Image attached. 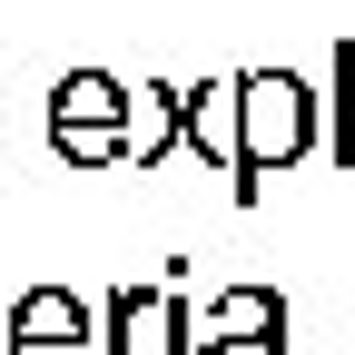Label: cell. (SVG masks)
<instances>
[{
  "mask_svg": "<svg viewBox=\"0 0 355 355\" xmlns=\"http://www.w3.org/2000/svg\"><path fill=\"white\" fill-rule=\"evenodd\" d=\"M50 148L69 168H119L128 158V89L109 69H69L50 89Z\"/></svg>",
  "mask_w": 355,
  "mask_h": 355,
  "instance_id": "2",
  "label": "cell"
},
{
  "mask_svg": "<svg viewBox=\"0 0 355 355\" xmlns=\"http://www.w3.org/2000/svg\"><path fill=\"white\" fill-rule=\"evenodd\" d=\"M227 109H237V158H227L237 198H257L277 168H296L306 148H316V89H306L296 69H237Z\"/></svg>",
  "mask_w": 355,
  "mask_h": 355,
  "instance_id": "1",
  "label": "cell"
},
{
  "mask_svg": "<svg viewBox=\"0 0 355 355\" xmlns=\"http://www.w3.org/2000/svg\"><path fill=\"white\" fill-rule=\"evenodd\" d=\"M0 355H99L89 345V306L69 286H30L10 306V326H0Z\"/></svg>",
  "mask_w": 355,
  "mask_h": 355,
  "instance_id": "5",
  "label": "cell"
},
{
  "mask_svg": "<svg viewBox=\"0 0 355 355\" xmlns=\"http://www.w3.org/2000/svg\"><path fill=\"white\" fill-rule=\"evenodd\" d=\"M336 168H355V40H336Z\"/></svg>",
  "mask_w": 355,
  "mask_h": 355,
  "instance_id": "6",
  "label": "cell"
},
{
  "mask_svg": "<svg viewBox=\"0 0 355 355\" xmlns=\"http://www.w3.org/2000/svg\"><path fill=\"white\" fill-rule=\"evenodd\" d=\"M198 355H286V296H277V286H227V296H207Z\"/></svg>",
  "mask_w": 355,
  "mask_h": 355,
  "instance_id": "4",
  "label": "cell"
},
{
  "mask_svg": "<svg viewBox=\"0 0 355 355\" xmlns=\"http://www.w3.org/2000/svg\"><path fill=\"white\" fill-rule=\"evenodd\" d=\"M99 355H198V316H188V296H178V277L119 286L109 316H99Z\"/></svg>",
  "mask_w": 355,
  "mask_h": 355,
  "instance_id": "3",
  "label": "cell"
}]
</instances>
